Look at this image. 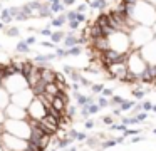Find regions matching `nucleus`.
<instances>
[{
  "mask_svg": "<svg viewBox=\"0 0 156 151\" xmlns=\"http://www.w3.org/2000/svg\"><path fill=\"white\" fill-rule=\"evenodd\" d=\"M34 97H35V94H34V91H32V87H27V89L20 91V92L12 94V102L19 104V106H22V107H25V109H27L29 104L32 102V99H34Z\"/></svg>",
  "mask_w": 156,
  "mask_h": 151,
  "instance_id": "5",
  "label": "nucleus"
},
{
  "mask_svg": "<svg viewBox=\"0 0 156 151\" xmlns=\"http://www.w3.org/2000/svg\"><path fill=\"white\" fill-rule=\"evenodd\" d=\"M66 13H67V19L69 20H77V15H79L77 10H67Z\"/></svg>",
  "mask_w": 156,
  "mask_h": 151,
  "instance_id": "30",
  "label": "nucleus"
},
{
  "mask_svg": "<svg viewBox=\"0 0 156 151\" xmlns=\"http://www.w3.org/2000/svg\"><path fill=\"white\" fill-rule=\"evenodd\" d=\"M0 19H2V22H4L5 25H7V23H10L12 20H15V19H14V15L10 13V9L2 10V12H0Z\"/></svg>",
  "mask_w": 156,
  "mask_h": 151,
  "instance_id": "16",
  "label": "nucleus"
},
{
  "mask_svg": "<svg viewBox=\"0 0 156 151\" xmlns=\"http://www.w3.org/2000/svg\"><path fill=\"white\" fill-rule=\"evenodd\" d=\"M84 126H86V129H92V128H94V121H92V119H86L84 121Z\"/></svg>",
  "mask_w": 156,
  "mask_h": 151,
  "instance_id": "44",
  "label": "nucleus"
},
{
  "mask_svg": "<svg viewBox=\"0 0 156 151\" xmlns=\"http://www.w3.org/2000/svg\"><path fill=\"white\" fill-rule=\"evenodd\" d=\"M25 42H27L29 45H34V44L37 42V39H35V37L32 35V37H27V39H25Z\"/></svg>",
  "mask_w": 156,
  "mask_h": 151,
  "instance_id": "50",
  "label": "nucleus"
},
{
  "mask_svg": "<svg viewBox=\"0 0 156 151\" xmlns=\"http://www.w3.org/2000/svg\"><path fill=\"white\" fill-rule=\"evenodd\" d=\"M143 104V111H153V102L151 101H144V102H141Z\"/></svg>",
  "mask_w": 156,
  "mask_h": 151,
  "instance_id": "35",
  "label": "nucleus"
},
{
  "mask_svg": "<svg viewBox=\"0 0 156 151\" xmlns=\"http://www.w3.org/2000/svg\"><path fill=\"white\" fill-rule=\"evenodd\" d=\"M39 34H41V35H44V37H51V35H52V30H51V29H47V27H45V29L39 30Z\"/></svg>",
  "mask_w": 156,
  "mask_h": 151,
  "instance_id": "39",
  "label": "nucleus"
},
{
  "mask_svg": "<svg viewBox=\"0 0 156 151\" xmlns=\"http://www.w3.org/2000/svg\"><path fill=\"white\" fill-rule=\"evenodd\" d=\"M77 20H79V22H84V20H86V17H84V13H82V12H79V15H77Z\"/></svg>",
  "mask_w": 156,
  "mask_h": 151,
  "instance_id": "56",
  "label": "nucleus"
},
{
  "mask_svg": "<svg viewBox=\"0 0 156 151\" xmlns=\"http://www.w3.org/2000/svg\"><path fill=\"white\" fill-rule=\"evenodd\" d=\"M99 109H101V106H99L98 102H92L91 106H89V111H91V114H96V113H99Z\"/></svg>",
  "mask_w": 156,
  "mask_h": 151,
  "instance_id": "33",
  "label": "nucleus"
},
{
  "mask_svg": "<svg viewBox=\"0 0 156 151\" xmlns=\"http://www.w3.org/2000/svg\"><path fill=\"white\" fill-rule=\"evenodd\" d=\"M2 86H4L10 94L20 92V91L30 87L29 82H27V77H25L24 74H20V72H15V74H12V76H9L7 79H4L2 81Z\"/></svg>",
  "mask_w": 156,
  "mask_h": 151,
  "instance_id": "2",
  "label": "nucleus"
},
{
  "mask_svg": "<svg viewBox=\"0 0 156 151\" xmlns=\"http://www.w3.org/2000/svg\"><path fill=\"white\" fill-rule=\"evenodd\" d=\"M77 134H79V131H76V129H71V131H69V134H67V136L69 138H72V139H77Z\"/></svg>",
  "mask_w": 156,
  "mask_h": 151,
  "instance_id": "47",
  "label": "nucleus"
},
{
  "mask_svg": "<svg viewBox=\"0 0 156 151\" xmlns=\"http://www.w3.org/2000/svg\"><path fill=\"white\" fill-rule=\"evenodd\" d=\"M79 82H81L82 86H89V87L92 86V82H91L89 79H86V77H81V81H79Z\"/></svg>",
  "mask_w": 156,
  "mask_h": 151,
  "instance_id": "48",
  "label": "nucleus"
},
{
  "mask_svg": "<svg viewBox=\"0 0 156 151\" xmlns=\"http://www.w3.org/2000/svg\"><path fill=\"white\" fill-rule=\"evenodd\" d=\"M121 113H122V109H121V107H116V109L112 111V114H114V116H121Z\"/></svg>",
  "mask_w": 156,
  "mask_h": 151,
  "instance_id": "55",
  "label": "nucleus"
},
{
  "mask_svg": "<svg viewBox=\"0 0 156 151\" xmlns=\"http://www.w3.org/2000/svg\"><path fill=\"white\" fill-rule=\"evenodd\" d=\"M51 9L54 13H64L66 12V5L62 3V0H52L51 2Z\"/></svg>",
  "mask_w": 156,
  "mask_h": 151,
  "instance_id": "12",
  "label": "nucleus"
},
{
  "mask_svg": "<svg viewBox=\"0 0 156 151\" xmlns=\"http://www.w3.org/2000/svg\"><path fill=\"white\" fill-rule=\"evenodd\" d=\"M5 113H7V117H12V119H27V116H29L25 107L19 106V104H14V102L9 104Z\"/></svg>",
  "mask_w": 156,
  "mask_h": 151,
  "instance_id": "6",
  "label": "nucleus"
},
{
  "mask_svg": "<svg viewBox=\"0 0 156 151\" xmlns=\"http://www.w3.org/2000/svg\"><path fill=\"white\" fill-rule=\"evenodd\" d=\"M89 5L94 10H104L106 9V0H94V2H91Z\"/></svg>",
  "mask_w": 156,
  "mask_h": 151,
  "instance_id": "22",
  "label": "nucleus"
},
{
  "mask_svg": "<svg viewBox=\"0 0 156 151\" xmlns=\"http://www.w3.org/2000/svg\"><path fill=\"white\" fill-rule=\"evenodd\" d=\"M0 151H7V149H5V146H4L2 143H0Z\"/></svg>",
  "mask_w": 156,
  "mask_h": 151,
  "instance_id": "59",
  "label": "nucleus"
},
{
  "mask_svg": "<svg viewBox=\"0 0 156 151\" xmlns=\"http://www.w3.org/2000/svg\"><path fill=\"white\" fill-rule=\"evenodd\" d=\"M91 89H92V92H94V94H102V91H104V84H102V82H99V84H92Z\"/></svg>",
  "mask_w": 156,
  "mask_h": 151,
  "instance_id": "25",
  "label": "nucleus"
},
{
  "mask_svg": "<svg viewBox=\"0 0 156 151\" xmlns=\"http://www.w3.org/2000/svg\"><path fill=\"white\" fill-rule=\"evenodd\" d=\"M153 113H156V104H153Z\"/></svg>",
  "mask_w": 156,
  "mask_h": 151,
  "instance_id": "62",
  "label": "nucleus"
},
{
  "mask_svg": "<svg viewBox=\"0 0 156 151\" xmlns=\"http://www.w3.org/2000/svg\"><path fill=\"white\" fill-rule=\"evenodd\" d=\"M76 70V67H71V66H64V74H67V76H71L72 72Z\"/></svg>",
  "mask_w": 156,
  "mask_h": 151,
  "instance_id": "46",
  "label": "nucleus"
},
{
  "mask_svg": "<svg viewBox=\"0 0 156 151\" xmlns=\"http://www.w3.org/2000/svg\"><path fill=\"white\" fill-rule=\"evenodd\" d=\"M66 151H77V148H69V149H66Z\"/></svg>",
  "mask_w": 156,
  "mask_h": 151,
  "instance_id": "60",
  "label": "nucleus"
},
{
  "mask_svg": "<svg viewBox=\"0 0 156 151\" xmlns=\"http://www.w3.org/2000/svg\"><path fill=\"white\" fill-rule=\"evenodd\" d=\"M134 104H136L134 101H129V99H124V101H122L121 104H119V107H121L122 111H131L133 107H134Z\"/></svg>",
  "mask_w": 156,
  "mask_h": 151,
  "instance_id": "23",
  "label": "nucleus"
},
{
  "mask_svg": "<svg viewBox=\"0 0 156 151\" xmlns=\"http://www.w3.org/2000/svg\"><path fill=\"white\" fill-rule=\"evenodd\" d=\"M144 94H146V91H141V89H134L133 91V96L136 97V99H144Z\"/></svg>",
  "mask_w": 156,
  "mask_h": 151,
  "instance_id": "28",
  "label": "nucleus"
},
{
  "mask_svg": "<svg viewBox=\"0 0 156 151\" xmlns=\"http://www.w3.org/2000/svg\"><path fill=\"white\" fill-rule=\"evenodd\" d=\"M41 69H42V81L45 84L55 82V70H52L49 66H41Z\"/></svg>",
  "mask_w": 156,
  "mask_h": 151,
  "instance_id": "9",
  "label": "nucleus"
},
{
  "mask_svg": "<svg viewBox=\"0 0 156 151\" xmlns=\"http://www.w3.org/2000/svg\"><path fill=\"white\" fill-rule=\"evenodd\" d=\"M10 102H12V94L4 86H0V109H7Z\"/></svg>",
  "mask_w": 156,
  "mask_h": 151,
  "instance_id": "8",
  "label": "nucleus"
},
{
  "mask_svg": "<svg viewBox=\"0 0 156 151\" xmlns=\"http://www.w3.org/2000/svg\"><path fill=\"white\" fill-rule=\"evenodd\" d=\"M52 151H57V149H52Z\"/></svg>",
  "mask_w": 156,
  "mask_h": 151,
  "instance_id": "64",
  "label": "nucleus"
},
{
  "mask_svg": "<svg viewBox=\"0 0 156 151\" xmlns=\"http://www.w3.org/2000/svg\"><path fill=\"white\" fill-rule=\"evenodd\" d=\"M25 77H27V82H29V86H30V87L35 86L37 82H41V81H42V69H41V66H37V64H35L34 69H32Z\"/></svg>",
  "mask_w": 156,
  "mask_h": 151,
  "instance_id": "7",
  "label": "nucleus"
},
{
  "mask_svg": "<svg viewBox=\"0 0 156 151\" xmlns=\"http://www.w3.org/2000/svg\"><path fill=\"white\" fill-rule=\"evenodd\" d=\"M86 7H87V2H86V3H81V5H79L76 10H77V12H84V10H86Z\"/></svg>",
  "mask_w": 156,
  "mask_h": 151,
  "instance_id": "53",
  "label": "nucleus"
},
{
  "mask_svg": "<svg viewBox=\"0 0 156 151\" xmlns=\"http://www.w3.org/2000/svg\"><path fill=\"white\" fill-rule=\"evenodd\" d=\"M2 128H4V131H7V133L15 134V136H19V138H24V139H29V138H30L32 128H30V124L27 123V119H12V117H9V119L2 124Z\"/></svg>",
  "mask_w": 156,
  "mask_h": 151,
  "instance_id": "1",
  "label": "nucleus"
},
{
  "mask_svg": "<svg viewBox=\"0 0 156 151\" xmlns=\"http://www.w3.org/2000/svg\"><path fill=\"white\" fill-rule=\"evenodd\" d=\"M45 92L52 94V96H59V94H61V89H59L57 82H49L47 86H45Z\"/></svg>",
  "mask_w": 156,
  "mask_h": 151,
  "instance_id": "17",
  "label": "nucleus"
},
{
  "mask_svg": "<svg viewBox=\"0 0 156 151\" xmlns=\"http://www.w3.org/2000/svg\"><path fill=\"white\" fill-rule=\"evenodd\" d=\"M87 134H86V133H79L77 134V139H76V141H86V139H87Z\"/></svg>",
  "mask_w": 156,
  "mask_h": 151,
  "instance_id": "49",
  "label": "nucleus"
},
{
  "mask_svg": "<svg viewBox=\"0 0 156 151\" xmlns=\"http://www.w3.org/2000/svg\"><path fill=\"white\" fill-rule=\"evenodd\" d=\"M10 13L14 15V19H15V17L20 13V7H10Z\"/></svg>",
  "mask_w": 156,
  "mask_h": 151,
  "instance_id": "43",
  "label": "nucleus"
},
{
  "mask_svg": "<svg viewBox=\"0 0 156 151\" xmlns=\"http://www.w3.org/2000/svg\"><path fill=\"white\" fill-rule=\"evenodd\" d=\"M118 144V141H116V138H109V139H104L101 144H99V148L98 149L99 151H104V149H108V148H112V146H116Z\"/></svg>",
  "mask_w": 156,
  "mask_h": 151,
  "instance_id": "15",
  "label": "nucleus"
},
{
  "mask_svg": "<svg viewBox=\"0 0 156 151\" xmlns=\"http://www.w3.org/2000/svg\"><path fill=\"white\" fill-rule=\"evenodd\" d=\"M15 49H17V52L25 54V52H29V50H30V45H29L25 40H20V42L17 44V47H15Z\"/></svg>",
  "mask_w": 156,
  "mask_h": 151,
  "instance_id": "21",
  "label": "nucleus"
},
{
  "mask_svg": "<svg viewBox=\"0 0 156 151\" xmlns=\"http://www.w3.org/2000/svg\"><path fill=\"white\" fill-rule=\"evenodd\" d=\"M153 133H154V134H156V128H154V129H153Z\"/></svg>",
  "mask_w": 156,
  "mask_h": 151,
  "instance_id": "63",
  "label": "nucleus"
},
{
  "mask_svg": "<svg viewBox=\"0 0 156 151\" xmlns=\"http://www.w3.org/2000/svg\"><path fill=\"white\" fill-rule=\"evenodd\" d=\"M131 111H133L134 114H139V113L143 111V104H134V107H133Z\"/></svg>",
  "mask_w": 156,
  "mask_h": 151,
  "instance_id": "45",
  "label": "nucleus"
},
{
  "mask_svg": "<svg viewBox=\"0 0 156 151\" xmlns=\"http://www.w3.org/2000/svg\"><path fill=\"white\" fill-rule=\"evenodd\" d=\"M116 141H118V144H119V143H124V136H119V138H116Z\"/></svg>",
  "mask_w": 156,
  "mask_h": 151,
  "instance_id": "57",
  "label": "nucleus"
},
{
  "mask_svg": "<svg viewBox=\"0 0 156 151\" xmlns=\"http://www.w3.org/2000/svg\"><path fill=\"white\" fill-rule=\"evenodd\" d=\"M101 138L99 136H92V138H87V139H86V146L87 148H92V149H94V148H99V144H101Z\"/></svg>",
  "mask_w": 156,
  "mask_h": 151,
  "instance_id": "18",
  "label": "nucleus"
},
{
  "mask_svg": "<svg viewBox=\"0 0 156 151\" xmlns=\"http://www.w3.org/2000/svg\"><path fill=\"white\" fill-rule=\"evenodd\" d=\"M96 102H98L99 106H101V109H102V107H108L109 104H111V101H109V97H106V96H102V94H99V97H98V101H96Z\"/></svg>",
  "mask_w": 156,
  "mask_h": 151,
  "instance_id": "24",
  "label": "nucleus"
},
{
  "mask_svg": "<svg viewBox=\"0 0 156 151\" xmlns=\"http://www.w3.org/2000/svg\"><path fill=\"white\" fill-rule=\"evenodd\" d=\"M5 34H7V37H15V35H19V29L17 27H9L5 30Z\"/></svg>",
  "mask_w": 156,
  "mask_h": 151,
  "instance_id": "27",
  "label": "nucleus"
},
{
  "mask_svg": "<svg viewBox=\"0 0 156 151\" xmlns=\"http://www.w3.org/2000/svg\"><path fill=\"white\" fill-rule=\"evenodd\" d=\"M121 123L124 124V126H134V124L139 123L138 116H133V117H121Z\"/></svg>",
  "mask_w": 156,
  "mask_h": 151,
  "instance_id": "20",
  "label": "nucleus"
},
{
  "mask_svg": "<svg viewBox=\"0 0 156 151\" xmlns=\"http://www.w3.org/2000/svg\"><path fill=\"white\" fill-rule=\"evenodd\" d=\"M81 86H82L81 82H74V81H72V89H74V91H79V87H81Z\"/></svg>",
  "mask_w": 156,
  "mask_h": 151,
  "instance_id": "54",
  "label": "nucleus"
},
{
  "mask_svg": "<svg viewBox=\"0 0 156 151\" xmlns=\"http://www.w3.org/2000/svg\"><path fill=\"white\" fill-rule=\"evenodd\" d=\"M62 44H64L66 49H69V47H72V45H77V44H79V37H76L74 35V30H71V32L66 35V39L62 40Z\"/></svg>",
  "mask_w": 156,
  "mask_h": 151,
  "instance_id": "10",
  "label": "nucleus"
},
{
  "mask_svg": "<svg viewBox=\"0 0 156 151\" xmlns=\"http://www.w3.org/2000/svg\"><path fill=\"white\" fill-rule=\"evenodd\" d=\"M102 123L108 124V126H111V124L114 123V117H112V116H104V117H102Z\"/></svg>",
  "mask_w": 156,
  "mask_h": 151,
  "instance_id": "38",
  "label": "nucleus"
},
{
  "mask_svg": "<svg viewBox=\"0 0 156 151\" xmlns=\"http://www.w3.org/2000/svg\"><path fill=\"white\" fill-rule=\"evenodd\" d=\"M72 141H74V139L69 138V136L67 138H57V148H59V149H67V148L72 144Z\"/></svg>",
  "mask_w": 156,
  "mask_h": 151,
  "instance_id": "14",
  "label": "nucleus"
},
{
  "mask_svg": "<svg viewBox=\"0 0 156 151\" xmlns=\"http://www.w3.org/2000/svg\"><path fill=\"white\" fill-rule=\"evenodd\" d=\"M144 139V136H139V134H136V136L131 138V143H138V141H143Z\"/></svg>",
  "mask_w": 156,
  "mask_h": 151,
  "instance_id": "51",
  "label": "nucleus"
},
{
  "mask_svg": "<svg viewBox=\"0 0 156 151\" xmlns=\"http://www.w3.org/2000/svg\"><path fill=\"white\" fill-rule=\"evenodd\" d=\"M66 35H67V34H66L62 29H59V30H55V32H52L51 40H52L54 44H59V42H62V40L66 39Z\"/></svg>",
  "mask_w": 156,
  "mask_h": 151,
  "instance_id": "13",
  "label": "nucleus"
},
{
  "mask_svg": "<svg viewBox=\"0 0 156 151\" xmlns=\"http://www.w3.org/2000/svg\"><path fill=\"white\" fill-rule=\"evenodd\" d=\"M55 56H57L59 59L67 57V49H66V47H55Z\"/></svg>",
  "mask_w": 156,
  "mask_h": 151,
  "instance_id": "26",
  "label": "nucleus"
},
{
  "mask_svg": "<svg viewBox=\"0 0 156 151\" xmlns=\"http://www.w3.org/2000/svg\"><path fill=\"white\" fill-rule=\"evenodd\" d=\"M79 23H81L79 20H69L67 25H69V29H71V30H74V32H76V30L79 29Z\"/></svg>",
  "mask_w": 156,
  "mask_h": 151,
  "instance_id": "31",
  "label": "nucleus"
},
{
  "mask_svg": "<svg viewBox=\"0 0 156 151\" xmlns=\"http://www.w3.org/2000/svg\"><path fill=\"white\" fill-rule=\"evenodd\" d=\"M81 54H82V45H81V44H77V45H72V47H69V49H67V56L77 57V56H81Z\"/></svg>",
  "mask_w": 156,
  "mask_h": 151,
  "instance_id": "19",
  "label": "nucleus"
},
{
  "mask_svg": "<svg viewBox=\"0 0 156 151\" xmlns=\"http://www.w3.org/2000/svg\"><path fill=\"white\" fill-rule=\"evenodd\" d=\"M4 25H5V23H4V22H0V30L4 29Z\"/></svg>",
  "mask_w": 156,
  "mask_h": 151,
  "instance_id": "61",
  "label": "nucleus"
},
{
  "mask_svg": "<svg viewBox=\"0 0 156 151\" xmlns=\"http://www.w3.org/2000/svg\"><path fill=\"white\" fill-rule=\"evenodd\" d=\"M139 119V123H143V121H146V117H148V111H141L139 114H136Z\"/></svg>",
  "mask_w": 156,
  "mask_h": 151,
  "instance_id": "37",
  "label": "nucleus"
},
{
  "mask_svg": "<svg viewBox=\"0 0 156 151\" xmlns=\"http://www.w3.org/2000/svg\"><path fill=\"white\" fill-rule=\"evenodd\" d=\"M109 101H111L112 106H119V104H121L124 99H122L121 96H112V97H109Z\"/></svg>",
  "mask_w": 156,
  "mask_h": 151,
  "instance_id": "29",
  "label": "nucleus"
},
{
  "mask_svg": "<svg viewBox=\"0 0 156 151\" xmlns=\"http://www.w3.org/2000/svg\"><path fill=\"white\" fill-rule=\"evenodd\" d=\"M41 45H42V47H45V49H54V47H55V44L52 42V40H51V42H47V40H42V42H41Z\"/></svg>",
  "mask_w": 156,
  "mask_h": 151,
  "instance_id": "36",
  "label": "nucleus"
},
{
  "mask_svg": "<svg viewBox=\"0 0 156 151\" xmlns=\"http://www.w3.org/2000/svg\"><path fill=\"white\" fill-rule=\"evenodd\" d=\"M136 134H139V129H133V128H131V129H129V128H126V129H124V138L126 136H136Z\"/></svg>",
  "mask_w": 156,
  "mask_h": 151,
  "instance_id": "32",
  "label": "nucleus"
},
{
  "mask_svg": "<svg viewBox=\"0 0 156 151\" xmlns=\"http://www.w3.org/2000/svg\"><path fill=\"white\" fill-rule=\"evenodd\" d=\"M55 81H57V82H66L64 72H55Z\"/></svg>",
  "mask_w": 156,
  "mask_h": 151,
  "instance_id": "40",
  "label": "nucleus"
},
{
  "mask_svg": "<svg viewBox=\"0 0 156 151\" xmlns=\"http://www.w3.org/2000/svg\"><path fill=\"white\" fill-rule=\"evenodd\" d=\"M34 62H47V56L45 54H39L34 57Z\"/></svg>",
  "mask_w": 156,
  "mask_h": 151,
  "instance_id": "34",
  "label": "nucleus"
},
{
  "mask_svg": "<svg viewBox=\"0 0 156 151\" xmlns=\"http://www.w3.org/2000/svg\"><path fill=\"white\" fill-rule=\"evenodd\" d=\"M69 22V19H67V13H57V17H55V19H52V23L51 25L52 27H57V29H61L62 25H64V23H67Z\"/></svg>",
  "mask_w": 156,
  "mask_h": 151,
  "instance_id": "11",
  "label": "nucleus"
},
{
  "mask_svg": "<svg viewBox=\"0 0 156 151\" xmlns=\"http://www.w3.org/2000/svg\"><path fill=\"white\" fill-rule=\"evenodd\" d=\"M102 96L112 97V96H114V94H112V89H111V87H104V91H102Z\"/></svg>",
  "mask_w": 156,
  "mask_h": 151,
  "instance_id": "42",
  "label": "nucleus"
},
{
  "mask_svg": "<svg viewBox=\"0 0 156 151\" xmlns=\"http://www.w3.org/2000/svg\"><path fill=\"white\" fill-rule=\"evenodd\" d=\"M27 19H30V15L24 13V12H22V9H20V13H19V15L15 17V20H27Z\"/></svg>",
  "mask_w": 156,
  "mask_h": 151,
  "instance_id": "41",
  "label": "nucleus"
},
{
  "mask_svg": "<svg viewBox=\"0 0 156 151\" xmlns=\"http://www.w3.org/2000/svg\"><path fill=\"white\" fill-rule=\"evenodd\" d=\"M153 32H154V39H156V22H154V25H153Z\"/></svg>",
  "mask_w": 156,
  "mask_h": 151,
  "instance_id": "58",
  "label": "nucleus"
},
{
  "mask_svg": "<svg viewBox=\"0 0 156 151\" xmlns=\"http://www.w3.org/2000/svg\"><path fill=\"white\" fill-rule=\"evenodd\" d=\"M27 113H29V117H34V119L41 121V119H44V117L47 116V107H45L44 102L35 96L34 99H32V102L29 104Z\"/></svg>",
  "mask_w": 156,
  "mask_h": 151,
  "instance_id": "4",
  "label": "nucleus"
},
{
  "mask_svg": "<svg viewBox=\"0 0 156 151\" xmlns=\"http://www.w3.org/2000/svg\"><path fill=\"white\" fill-rule=\"evenodd\" d=\"M62 3H64L66 7H71V5H74V3H76V0H62Z\"/></svg>",
  "mask_w": 156,
  "mask_h": 151,
  "instance_id": "52",
  "label": "nucleus"
},
{
  "mask_svg": "<svg viewBox=\"0 0 156 151\" xmlns=\"http://www.w3.org/2000/svg\"><path fill=\"white\" fill-rule=\"evenodd\" d=\"M0 136H2V144L5 146L7 151H27L29 139L19 138V136H15V134L7 133V131H2Z\"/></svg>",
  "mask_w": 156,
  "mask_h": 151,
  "instance_id": "3",
  "label": "nucleus"
}]
</instances>
